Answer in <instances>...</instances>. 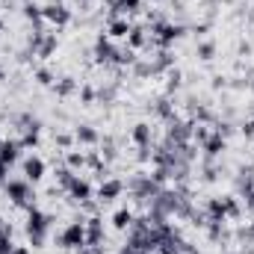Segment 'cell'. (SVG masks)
<instances>
[{"label": "cell", "instance_id": "obj_1", "mask_svg": "<svg viewBox=\"0 0 254 254\" xmlns=\"http://www.w3.org/2000/svg\"><path fill=\"white\" fill-rule=\"evenodd\" d=\"M48 225H51V219H48L45 213L30 210V219H27V234H30L33 246H42V240H45V234H48Z\"/></svg>", "mask_w": 254, "mask_h": 254}, {"label": "cell", "instance_id": "obj_2", "mask_svg": "<svg viewBox=\"0 0 254 254\" xmlns=\"http://www.w3.org/2000/svg\"><path fill=\"white\" fill-rule=\"evenodd\" d=\"M63 246L65 249H80L86 246V222H71L63 231Z\"/></svg>", "mask_w": 254, "mask_h": 254}, {"label": "cell", "instance_id": "obj_3", "mask_svg": "<svg viewBox=\"0 0 254 254\" xmlns=\"http://www.w3.org/2000/svg\"><path fill=\"white\" fill-rule=\"evenodd\" d=\"M6 195H9L18 207L33 210V207H30V201H27V198H30V187H27V181H9V184H6Z\"/></svg>", "mask_w": 254, "mask_h": 254}, {"label": "cell", "instance_id": "obj_4", "mask_svg": "<svg viewBox=\"0 0 254 254\" xmlns=\"http://www.w3.org/2000/svg\"><path fill=\"white\" fill-rule=\"evenodd\" d=\"M42 18H48L51 24L63 27V24H68V21H71V12H68L65 6H60V3H54V6H45V9H42Z\"/></svg>", "mask_w": 254, "mask_h": 254}, {"label": "cell", "instance_id": "obj_5", "mask_svg": "<svg viewBox=\"0 0 254 254\" xmlns=\"http://www.w3.org/2000/svg\"><path fill=\"white\" fill-rule=\"evenodd\" d=\"M181 33H184V30H181V27H175V24H157V27H154V36H157V42H160L163 48H166V45H172Z\"/></svg>", "mask_w": 254, "mask_h": 254}, {"label": "cell", "instance_id": "obj_6", "mask_svg": "<svg viewBox=\"0 0 254 254\" xmlns=\"http://www.w3.org/2000/svg\"><path fill=\"white\" fill-rule=\"evenodd\" d=\"M24 175H27V181H42L45 178V163L39 160V157H30L27 163H24Z\"/></svg>", "mask_w": 254, "mask_h": 254}, {"label": "cell", "instance_id": "obj_7", "mask_svg": "<svg viewBox=\"0 0 254 254\" xmlns=\"http://www.w3.org/2000/svg\"><path fill=\"white\" fill-rule=\"evenodd\" d=\"M101 240H104V228H101V219L95 216V219L86 222V243L89 246H98Z\"/></svg>", "mask_w": 254, "mask_h": 254}, {"label": "cell", "instance_id": "obj_8", "mask_svg": "<svg viewBox=\"0 0 254 254\" xmlns=\"http://www.w3.org/2000/svg\"><path fill=\"white\" fill-rule=\"evenodd\" d=\"M119 195H122V181H104L101 190H98V198H101V201H113V198H119Z\"/></svg>", "mask_w": 254, "mask_h": 254}, {"label": "cell", "instance_id": "obj_9", "mask_svg": "<svg viewBox=\"0 0 254 254\" xmlns=\"http://www.w3.org/2000/svg\"><path fill=\"white\" fill-rule=\"evenodd\" d=\"M95 57H98V63H107V60L116 57V51H113V45H110V36H101V39H98V45H95Z\"/></svg>", "mask_w": 254, "mask_h": 254}, {"label": "cell", "instance_id": "obj_10", "mask_svg": "<svg viewBox=\"0 0 254 254\" xmlns=\"http://www.w3.org/2000/svg\"><path fill=\"white\" fill-rule=\"evenodd\" d=\"M68 192H71V198H77V201L83 204V201H89V195H92V187H89L86 181H80V178H74V184L68 187Z\"/></svg>", "mask_w": 254, "mask_h": 254}, {"label": "cell", "instance_id": "obj_11", "mask_svg": "<svg viewBox=\"0 0 254 254\" xmlns=\"http://www.w3.org/2000/svg\"><path fill=\"white\" fill-rule=\"evenodd\" d=\"M107 36H110V39H127V36H130V24H127L125 18H116V21L110 24Z\"/></svg>", "mask_w": 254, "mask_h": 254}, {"label": "cell", "instance_id": "obj_12", "mask_svg": "<svg viewBox=\"0 0 254 254\" xmlns=\"http://www.w3.org/2000/svg\"><path fill=\"white\" fill-rule=\"evenodd\" d=\"M18 142H3L0 145V163H6V166H12L15 160H18Z\"/></svg>", "mask_w": 254, "mask_h": 254}, {"label": "cell", "instance_id": "obj_13", "mask_svg": "<svg viewBox=\"0 0 254 254\" xmlns=\"http://www.w3.org/2000/svg\"><path fill=\"white\" fill-rule=\"evenodd\" d=\"M133 142L145 148V145L151 142V127H148V125H136V127H133Z\"/></svg>", "mask_w": 254, "mask_h": 254}, {"label": "cell", "instance_id": "obj_14", "mask_svg": "<svg viewBox=\"0 0 254 254\" xmlns=\"http://www.w3.org/2000/svg\"><path fill=\"white\" fill-rule=\"evenodd\" d=\"M127 42H130V48H142V45L148 42V36H145V30H142V27H130Z\"/></svg>", "mask_w": 254, "mask_h": 254}, {"label": "cell", "instance_id": "obj_15", "mask_svg": "<svg viewBox=\"0 0 254 254\" xmlns=\"http://www.w3.org/2000/svg\"><path fill=\"white\" fill-rule=\"evenodd\" d=\"M130 222H133V213H130V210H119V213L113 216L116 231H125V228H130Z\"/></svg>", "mask_w": 254, "mask_h": 254}, {"label": "cell", "instance_id": "obj_16", "mask_svg": "<svg viewBox=\"0 0 254 254\" xmlns=\"http://www.w3.org/2000/svg\"><path fill=\"white\" fill-rule=\"evenodd\" d=\"M77 142H83V145H95L98 142V133L92 130V127H77Z\"/></svg>", "mask_w": 254, "mask_h": 254}, {"label": "cell", "instance_id": "obj_17", "mask_svg": "<svg viewBox=\"0 0 254 254\" xmlns=\"http://www.w3.org/2000/svg\"><path fill=\"white\" fill-rule=\"evenodd\" d=\"M107 3H110L116 12H125V9L133 12V9H139V0H107Z\"/></svg>", "mask_w": 254, "mask_h": 254}, {"label": "cell", "instance_id": "obj_18", "mask_svg": "<svg viewBox=\"0 0 254 254\" xmlns=\"http://www.w3.org/2000/svg\"><path fill=\"white\" fill-rule=\"evenodd\" d=\"M57 51V36H45L42 39V48H39V57H51Z\"/></svg>", "mask_w": 254, "mask_h": 254}, {"label": "cell", "instance_id": "obj_19", "mask_svg": "<svg viewBox=\"0 0 254 254\" xmlns=\"http://www.w3.org/2000/svg\"><path fill=\"white\" fill-rule=\"evenodd\" d=\"M210 216H213L216 222H222V219L228 216V213H225V201H219V198H213V201H210Z\"/></svg>", "mask_w": 254, "mask_h": 254}, {"label": "cell", "instance_id": "obj_20", "mask_svg": "<svg viewBox=\"0 0 254 254\" xmlns=\"http://www.w3.org/2000/svg\"><path fill=\"white\" fill-rule=\"evenodd\" d=\"M222 151H225V139H222V136L207 139V154H213V157H216V154H222Z\"/></svg>", "mask_w": 254, "mask_h": 254}, {"label": "cell", "instance_id": "obj_21", "mask_svg": "<svg viewBox=\"0 0 254 254\" xmlns=\"http://www.w3.org/2000/svg\"><path fill=\"white\" fill-rule=\"evenodd\" d=\"M24 15H27L30 21H39V18H42V9L33 6V3H27V6H24Z\"/></svg>", "mask_w": 254, "mask_h": 254}, {"label": "cell", "instance_id": "obj_22", "mask_svg": "<svg viewBox=\"0 0 254 254\" xmlns=\"http://www.w3.org/2000/svg\"><path fill=\"white\" fill-rule=\"evenodd\" d=\"M83 163H86V157H83V154H74V151L68 154V169H80Z\"/></svg>", "mask_w": 254, "mask_h": 254}, {"label": "cell", "instance_id": "obj_23", "mask_svg": "<svg viewBox=\"0 0 254 254\" xmlns=\"http://www.w3.org/2000/svg\"><path fill=\"white\" fill-rule=\"evenodd\" d=\"M57 178H60V184H63L65 190L74 184V175H71V169H60V175H57Z\"/></svg>", "mask_w": 254, "mask_h": 254}, {"label": "cell", "instance_id": "obj_24", "mask_svg": "<svg viewBox=\"0 0 254 254\" xmlns=\"http://www.w3.org/2000/svg\"><path fill=\"white\" fill-rule=\"evenodd\" d=\"M113 60H116V63H133V51H130V48H127V51H116V57H113Z\"/></svg>", "mask_w": 254, "mask_h": 254}, {"label": "cell", "instance_id": "obj_25", "mask_svg": "<svg viewBox=\"0 0 254 254\" xmlns=\"http://www.w3.org/2000/svg\"><path fill=\"white\" fill-rule=\"evenodd\" d=\"M57 92H60V95H71V92H74V80H63V83H60V86H57Z\"/></svg>", "mask_w": 254, "mask_h": 254}, {"label": "cell", "instance_id": "obj_26", "mask_svg": "<svg viewBox=\"0 0 254 254\" xmlns=\"http://www.w3.org/2000/svg\"><path fill=\"white\" fill-rule=\"evenodd\" d=\"M36 80H39L42 86H48V83H51L54 77H51V71H39V74H36Z\"/></svg>", "mask_w": 254, "mask_h": 254}, {"label": "cell", "instance_id": "obj_27", "mask_svg": "<svg viewBox=\"0 0 254 254\" xmlns=\"http://www.w3.org/2000/svg\"><path fill=\"white\" fill-rule=\"evenodd\" d=\"M198 54H201V60H210V57H213V45H201Z\"/></svg>", "mask_w": 254, "mask_h": 254}, {"label": "cell", "instance_id": "obj_28", "mask_svg": "<svg viewBox=\"0 0 254 254\" xmlns=\"http://www.w3.org/2000/svg\"><path fill=\"white\" fill-rule=\"evenodd\" d=\"M83 101L92 104V101H95V92H92V89H83Z\"/></svg>", "mask_w": 254, "mask_h": 254}, {"label": "cell", "instance_id": "obj_29", "mask_svg": "<svg viewBox=\"0 0 254 254\" xmlns=\"http://www.w3.org/2000/svg\"><path fill=\"white\" fill-rule=\"evenodd\" d=\"M12 254H30V252H27L24 246H15V249H12Z\"/></svg>", "mask_w": 254, "mask_h": 254}, {"label": "cell", "instance_id": "obj_30", "mask_svg": "<svg viewBox=\"0 0 254 254\" xmlns=\"http://www.w3.org/2000/svg\"><path fill=\"white\" fill-rule=\"evenodd\" d=\"M246 133H249V136H254V122H249V125H246Z\"/></svg>", "mask_w": 254, "mask_h": 254}, {"label": "cell", "instance_id": "obj_31", "mask_svg": "<svg viewBox=\"0 0 254 254\" xmlns=\"http://www.w3.org/2000/svg\"><path fill=\"white\" fill-rule=\"evenodd\" d=\"M6 178V163H0V181Z\"/></svg>", "mask_w": 254, "mask_h": 254}, {"label": "cell", "instance_id": "obj_32", "mask_svg": "<svg viewBox=\"0 0 254 254\" xmlns=\"http://www.w3.org/2000/svg\"><path fill=\"white\" fill-rule=\"evenodd\" d=\"M0 80H3V65H0Z\"/></svg>", "mask_w": 254, "mask_h": 254}, {"label": "cell", "instance_id": "obj_33", "mask_svg": "<svg viewBox=\"0 0 254 254\" xmlns=\"http://www.w3.org/2000/svg\"><path fill=\"white\" fill-rule=\"evenodd\" d=\"M0 30H3V18H0Z\"/></svg>", "mask_w": 254, "mask_h": 254}, {"label": "cell", "instance_id": "obj_34", "mask_svg": "<svg viewBox=\"0 0 254 254\" xmlns=\"http://www.w3.org/2000/svg\"><path fill=\"white\" fill-rule=\"evenodd\" d=\"M0 254H12V252H0Z\"/></svg>", "mask_w": 254, "mask_h": 254}, {"label": "cell", "instance_id": "obj_35", "mask_svg": "<svg viewBox=\"0 0 254 254\" xmlns=\"http://www.w3.org/2000/svg\"><path fill=\"white\" fill-rule=\"evenodd\" d=\"M83 254H89V252H83Z\"/></svg>", "mask_w": 254, "mask_h": 254}, {"label": "cell", "instance_id": "obj_36", "mask_svg": "<svg viewBox=\"0 0 254 254\" xmlns=\"http://www.w3.org/2000/svg\"><path fill=\"white\" fill-rule=\"evenodd\" d=\"M0 145H3V142H0Z\"/></svg>", "mask_w": 254, "mask_h": 254}]
</instances>
